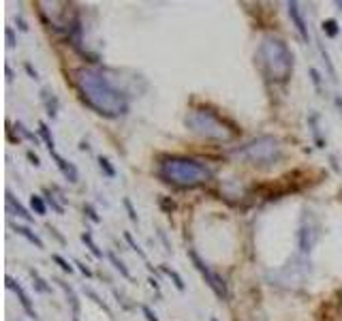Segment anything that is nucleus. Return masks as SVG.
<instances>
[{"instance_id": "1", "label": "nucleus", "mask_w": 342, "mask_h": 321, "mask_svg": "<svg viewBox=\"0 0 342 321\" xmlns=\"http://www.w3.org/2000/svg\"><path fill=\"white\" fill-rule=\"evenodd\" d=\"M160 176L167 178L165 182H173L180 186H195L201 184L205 178L212 176L210 169L197 160H189V159H178L173 157L169 159V163H160Z\"/></svg>"}, {"instance_id": "2", "label": "nucleus", "mask_w": 342, "mask_h": 321, "mask_svg": "<svg viewBox=\"0 0 342 321\" xmlns=\"http://www.w3.org/2000/svg\"><path fill=\"white\" fill-rule=\"evenodd\" d=\"M189 255H190L192 263H195V268H197L199 272L203 274V279H205V282H208V285H210L212 291H214V293H216L221 300H227V298H229V291H227V285H225V281H221V276L212 274V272H210V268L205 266V263H203L201 259H199V255H197L192 248L189 250Z\"/></svg>"}, {"instance_id": "3", "label": "nucleus", "mask_w": 342, "mask_h": 321, "mask_svg": "<svg viewBox=\"0 0 342 321\" xmlns=\"http://www.w3.org/2000/svg\"><path fill=\"white\" fill-rule=\"evenodd\" d=\"M6 287L13 289V291L17 293V300H19V304H22V308L26 311V315H28V317H32V319H37L38 315H37V311H35V306H32V302H30V298H28V293L24 291V287H22V285H17V282L13 281L11 276H6Z\"/></svg>"}, {"instance_id": "4", "label": "nucleus", "mask_w": 342, "mask_h": 321, "mask_svg": "<svg viewBox=\"0 0 342 321\" xmlns=\"http://www.w3.org/2000/svg\"><path fill=\"white\" fill-rule=\"evenodd\" d=\"M289 15H291L295 28H298L300 37L304 43H310V32H308V26L304 22V17H302V11H300V4L298 2H289Z\"/></svg>"}, {"instance_id": "5", "label": "nucleus", "mask_w": 342, "mask_h": 321, "mask_svg": "<svg viewBox=\"0 0 342 321\" xmlns=\"http://www.w3.org/2000/svg\"><path fill=\"white\" fill-rule=\"evenodd\" d=\"M49 154H51V159L56 160V165L60 167V171L64 173V176H67V178L71 180V182H77V169H75V167L71 165V163H67V160H64L56 150H54V152H49Z\"/></svg>"}, {"instance_id": "6", "label": "nucleus", "mask_w": 342, "mask_h": 321, "mask_svg": "<svg viewBox=\"0 0 342 321\" xmlns=\"http://www.w3.org/2000/svg\"><path fill=\"white\" fill-rule=\"evenodd\" d=\"M6 203H9V208H11L13 212H17V216H22L24 221H28V223L35 221V218H32V216L28 214V210H26V208H24V205L19 203V201H15V197H13L9 191H6Z\"/></svg>"}, {"instance_id": "7", "label": "nucleus", "mask_w": 342, "mask_h": 321, "mask_svg": "<svg viewBox=\"0 0 342 321\" xmlns=\"http://www.w3.org/2000/svg\"><path fill=\"white\" fill-rule=\"evenodd\" d=\"M13 229H15L19 236H24V238H26V240H28L30 244H35L37 248H45V246H43V240H41V238H38V236L35 234V231H30L28 227H24V225H13Z\"/></svg>"}, {"instance_id": "8", "label": "nucleus", "mask_w": 342, "mask_h": 321, "mask_svg": "<svg viewBox=\"0 0 342 321\" xmlns=\"http://www.w3.org/2000/svg\"><path fill=\"white\" fill-rule=\"evenodd\" d=\"M56 282L64 289V293L69 295V302H71V306H73V315H75V321H77V315H79V302H77V295H75L73 291H71V289L67 287V282H62L60 279H56Z\"/></svg>"}, {"instance_id": "9", "label": "nucleus", "mask_w": 342, "mask_h": 321, "mask_svg": "<svg viewBox=\"0 0 342 321\" xmlns=\"http://www.w3.org/2000/svg\"><path fill=\"white\" fill-rule=\"evenodd\" d=\"M107 257H109V261L114 263V266H115V270H118V272H120L122 276H124V279H128V281L133 279V276H131V272H128V268L124 266V261H122V259H118V257H115V253H112V250H109V253H107Z\"/></svg>"}, {"instance_id": "10", "label": "nucleus", "mask_w": 342, "mask_h": 321, "mask_svg": "<svg viewBox=\"0 0 342 321\" xmlns=\"http://www.w3.org/2000/svg\"><path fill=\"white\" fill-rule=\"evenodd\" d=\"M81 240H83V244H88L90 253H92L94 257H99V259H103V250H101V248L94 244V240H92V234H90V231H86V234H81Z\"/></svg>"}, {"instance_id": "11", "label": "nucleus", "mask_w": 342, "mask_h": 321, "mask_svg": "<svg viewBox=\"0 0 342 321\" xmlns=\"http://www.w3.org/2000/svg\"><path fill=\"white\" fill-rule=\"evenodd\" d=\"M160 270H163V272L173 281V285H176V287L180 289V291H184V281H182V276H180V274L176 272V270H171V268H167V266H160Z\"/></svg>"}, {"instance_id": "12", "label": "nucleus", "mask_w": 342, "mask_h": 321, "mask_svg": "<svg viewBox=\"0 0 342 321\" xmlns=\"http://www.w3.org/2000/svg\"><path fill=\"white\" fill-rule=\"evenodd\" d=\"M38 135H41L43 137V141L45 144H47V148H49V152H54V137H51V133H49V128H47V124H45V122H41V124H38Z\"/></svg>"}, {"instance_id": "13", "label": "nucleus", "mask_w": 342, "mask_h": 321, "mask_svg": "<svg viewBox=\"0 0 342 321\" xmlns=\"http://www.w3.org/2000/svg\"><path fill=\"white\" fill-rule=\"evenodd\" d=\"M321 26H323V32H325L327 37H332V39L338 37L340 28H338V22H336V19H325V22L321 24Z\"/></svg>"}, {"instance_id": "14", "label": "nucleus", "mask_w": 342, "mask_h": 321, "mask_svg": "<svg viewBox=\"0 0 342 321\" xmlns=\"http://www.w3.org/2000/svg\"><path fill=\"white\" fill-rule=\"evenodd\" d=\"M43 101L47 103V114L51 116V118H56V116H58V99L54 96V99L49 101V92H47V90H43Z\"/></svg>"}, {"instance_id": "15", "label": "nucleus", "mask_w": 342, "mask_h": 321, "mask_svg": "<svg viewBox=\"0 0 342 321\" xmlns=\"http://www.w3.org/2000/svg\"><path fill=\"white\" fill-rule=\"evenodd\" d=\"M30 205L37 210V214H41V216L45 214V212H47V205H45V201H43L41 195H32V197H30Z\"/></svg>"}, {"instance_id": "16", "label": "nucleus", "mask_w": 342, "mask_h": 321, "mask_svg": "<svg viewBox=\"0 0 342 321\" xmlns=\"http://www.w3.org/2000/svg\"><path fill=\"white\" fill-rule=\"evenodd\" d=\"M30 274H32V279H35V285H37L38 291H43V293H49V291H51V289H49L47 285H45V281L41 279V276H38L37 270H30Z\"/></svg>"}, {"instance_id": "17", "label": "nucleus", "mask_w": 342, "mask_h": 321, "mask_svg": "<svg viewBox=\"0 0 342 321\" xmlns=\"http://www.w3.org/2000/svg\"><path fill=\"white\" fill-rule=\"evenodd\" d=\"M99 165H101V169L105 171L109 178H115V169L112 167V163H109V159H105V157H99Z\"/></svg>"}, {"instance_id": "18", "label": "nucleus", "mask_w": 342, "mask_h": 321, "mask_svg": "<svg viewBox=\"0 0 342 321\" xmlns=\"http://www.w3.org/2000/svg\"><path fill=\"white\" fill-rule=\"evenodd\" d=\"M122 203H124V208L128 212V218H131L133 223H137V212H135V208H133V201L128 197H124V199H122Z\"/></svg>"}, {"instance_id": "19", "label": "nucleus", "mask_w": 342, "mask_h": 321, "mask_svg": "<svg viewBox=\"0 0 342 321\" xmlns=\"http://www.w3.org/2000/svg\"><path fill=\"white\" fill-rule=\"evenodd\" d=\"M86 293L90 295V298H92L94 302H96V304H99V306H103V311H105L107 315H112V311H109V308H107V304H105V302H103L101 298H99V295H96L94 291H92V289H90V287H86Z\"/></svg>"}, {"instance_id": "20", "label": "nucleus", "mask_w": 342, "mask_h": 321, "mask_svg": "<svg viewBox=\"0 0 342 321\" xmlns=\"http://www.w3.org/2000/svg\"><path fill=\"white\" fill-rule=\"evenodd\" d=\"M124 240H126L128 244H131V248H133V250H137V253L141 255V259H146V253H144V250H141V246H139V244H137V242H135V240H133V236H131V234H128V231H126V234H124Z\"/></svg>"}, {"instance_id": "21", "label": "nucleus", "mask_w": 342, "mask_h": 321, "mask_svg": "<svg viewBox=\"0 0 342 321\" xmlns=\"http://www.w3.org/2000/svg\"><path fill=\"white\" fill-rule=\"evenodd\" d=\"M51 259H54V261L58 263V266H60V268L64 270V272H69V274H71V272H73V266H71V263H69V261H64V259H62V257H60V255H51Z\"/></svg>"}, {"instance_id": "22", "label": "nucleus", "mask_w": 342, "mask_h": 321, "mask_svg": "<svg viewBox=\"0 0 342 321\" xmlns=\"http://www.w3.org/2000/svg\"><path fill=\"white\" fill-rule=\"evenodd\" d=\"M83 212H86V214L90 216V221H92V223H101V216L96 214V210H94V208H92V205H90V203H86V205H83Z\"/></svg>"}, {"instance_id": "23", "label": "nucleus", "mask_w": 342, "mask_h": 321, "mask_svg": "<svg viewBox=\"0 0 342 321\" xmlns=\"http://www.w3.org/2000/svg\"><path fill=\"white\" fill-rule=\"evenodd\" d=\"M47 203H49L51 208H54V210L58 212V214H64V208H62V205L56 201V199H54V195H49V197H47Z\"/></svg>"}, {"instance_id": "24", "label": "nucleus", "mask_w": 342, "mask_h": 321, "mask_svg": "<svg viewBox=\"0 0 342 321\" xmlns=\"http://www.w3.org/2000/svg\"><path fill=\"white\" fill-rule=\"evenodd\" d=\"M141 311H144V315L148 317V321H158V317L152 313V308H150V306H146V304H144V306H141Z\"/></svg>"}, {"instance_id": "25", "label": "nucleus", "mask_w": 342, "mask_h": 321, "mask_svg": "<svg viewBox=\"0 0 342 321\" xmlns=\"http://www.w3.org/2000/svg\"><path fill=\"white\" fill-rule=\"evenodd\" d=\"M310 75H312V81H314V86H317V90H321V75H319V71L310 69Z\"/></svg>"}, {"instance_id": "26", "label": "nucleus", "mask_w": 342, "mask_h": 321, "mask_svg": "<svg viewBox=\"0 0 342 321\" xmlns=\"http://www.w3.org/2000/svg\"><path fill=\"white\" fill-rule=\"evenodd\" d=\"M26 154H28V159L32 160V165H35V167H38V165H41V160H38V157H37V154H35V152H32V150H28V152H26Z\"/></svg>"}, {"instance_id": "27", "label": "nucleus", "mask_w": 342, "mask_h": 321, "mask_svg": "<svg viewBox=\"0 0 342 321\" xmlns=\"http://www.w3.org/2000/svg\"><path fill=\"white\" fill-rule=\"evenodd\" d=\"M24 67H26V71H28V73H30V77H32V80H38L37 71H35V69H32V64H30V62H26V64H24Z\"/></svg>"}, {"instance_id": "28", "label": "nucleus", "mask_w": 342, "mask_h": 321, "mask_svg": "<svg viewBox=\"0 0 342 321\" xmlns=\"http://www.w3.org/2000/svg\"><path fill=\"white\" fill-rule=\"evenodd\" d=\"M75 266H79V270H81V272L86 274V276H92V270H90V268H86V266H83L81 261H75Z\"/></svg>"}, {"instance_id": "29", "label": "nucleus", "mask_w": 342, "mask_h": 321, "mask_svg": "<svg viewBox=\"0 0 342 321\" xmlns=\"http://www.w3.org/2000/svg\"><path fill=\"white\" fill-rule=\"evenodd\" d=\"M15 22L19 24V30H24V32H26V30H28V24H26V22H24V17H22V15H17V19H15Z\"/></svg>"}, {"instance_id": "30", "label": "nucleus", "mask_w": 342, "mask_h": 321, "mask_svg": "<svg viewBox=\"0 0 342 321\" xmlns=\"http://www.w3.org/2000/svg\"><path fill=\"white\" fill-rule=\"evenodd\" d=\"M6 39H9V47L15 45V39H13V28H6Z\"/></svg>"}, {"instance_id": "31", "label": "nucleus", "mask_w": 342, "mask_h": 321, "mask_svg": "<svg viewBox=\"0 0 342 321\" xmlns=\"http://www.w3.org/2000/svg\"><path fill=\"white\" fill-rule=\"evenodd\" d=\"M160 205H163V208H165V210H169V212H171L173 208H176V203H167V201H165V199H160Z\"/></svg>"}, {"instance_id": "32", "label": "nucleus", "mask_w": 342, "mask_h": 321, "mask_svg": "<svg viewBox=\"0 0 342 321\" xmlns=\"http://www.w3.org/2000/svg\"><path fill=\"white\" fill-rule=\"evenodd\" d=\"M336 105H338V109H340V114H342V99H340V96H336Z\"/></svg>"}, {"instance_id": "33", "label": "nucleus", "mask_w": 342, "mask_h": 321, "mask_svg": "<svg viewBox=\"0 0 342 321\" xmlns=\"http://www.w3.org/2000/svg\"><path fill=\"white\" fill-rule=\"evenodd\" d=\"M212 321H218V319H212Z\"/></svg>"}]
</instances>
